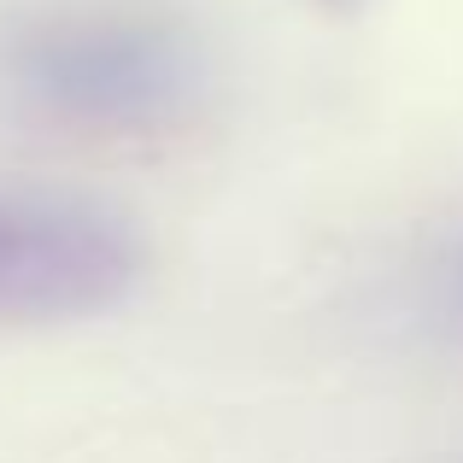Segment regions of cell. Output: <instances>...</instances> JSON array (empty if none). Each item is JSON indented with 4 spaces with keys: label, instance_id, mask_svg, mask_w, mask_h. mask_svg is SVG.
Returning a JSON list of instances; mask_svg holds the SVG:
<instances>
[{
    "label": "cell",
    "instance_id": "6da1fadb",
    "mask_svg": "<svg viewBox=\"0 0 463 463\" xmlns=\"http://www.w3.org/2000/svg\"><path fill=\"white\" fill-rule=\"evenodd\" d=\"M212 59L153 0H24L0 12V112L71 141H153L205 106Z\"/></svg>",
    "mask_w": 463,
    "mask_h": 463
},
{
    "label": "cell",
    "instance_id": "7a4b0ae2",
    "mask_svg": "<svg viewBox=\"0 0 463 463\" xmlns=\"http://www.w3.org/2000/svg\"><path fill=\"white\" fill-rule=\"evenodd\" d=\"M141 241L106 205L0 188V323L106 311L136 288Z\"/></svg>",
    "mask_w": 463,
    "mask_h": 463
},
{
    "label": "cell",
    "instance_id": "277c9868",
    "mask_svg": "<svg viewBox=\"0 0 463 463\" xmlns=\"http://www.w3.org/2000/svg\"><path fill=\"white\" fill-rule=\"evenodd\" d=\"M328 6H346V0H328Z\"/></svg>",
    "mask_w": 463,
    "mask_h": 463
},
{
    "label": "cell",
    "instance_id": "3957f363",
    "mask_svg": "<svg viewBox=\"0 0 463 463\" xmlns=\"http://www.w3.org/2000/svg\"><path fill=\"white\" fill-rule=\"evenodd\" d=\"M429 299L452 328H463V241H452L440 252V264L429 270Z\"/></svg>",
    "mask_w": 463,
    "mask_h": 463
}]
</instances>
